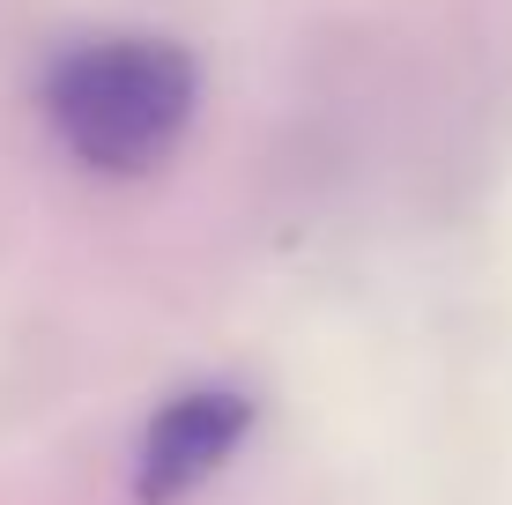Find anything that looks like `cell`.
<instances>
[{
	"mask_svg": "<svg viewBox=\"0 0 512 505\" xmlns=\"http://www.w3.org/2000/svg\"><path fill=\"white\" fill-rule=\"evenodd\" d=\"M245 424H253V402L231 387H193L179 402H164L141 431L134 454V498L141 505H179L186 491H201L223 461L238 454Z\"/></svg>",
	"mask_w": 512,
	"mask_h": 505,
	"instance_id": "obj_2",
	"label": "cell"
},
{
	"mask_svg": "<svg viewBox=\"0 0 512 505\" xmlns=\"http://www.w3.org/2000/svg\"><path fill=\"white\" fill-rule=\"evenodd\" d=\"M193 119V60L171 38H90L45 75V127L82 171L134 179L179 149Z\"/></svg>",
	"mask_w": 512,
	"mask_h": 505,
	"instance_id": "obj_1",
	"label": "cell"
}]
</instances>
